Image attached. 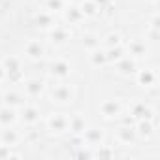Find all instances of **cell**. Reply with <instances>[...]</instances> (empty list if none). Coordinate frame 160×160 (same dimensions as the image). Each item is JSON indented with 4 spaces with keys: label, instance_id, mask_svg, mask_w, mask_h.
<instances>
[{
    "label": "cell",
    "instance_id": "22",
    "mask_svg": "<svg viewBox=\"0 0 160 160\" xmlns=\"http://www.w3.org/2000/svg\"><path fill=\"white\" fill-rule=\"evenodd\" d=\"M121 40H122V36H121L119 32H109V34H108L100 43H102L106 49H109V47H117V45H121V43H122Z\"/></svg>",
    "mask_w": 160,
    "mask_h": 160
},
{
    "label": "cell",
    "instance_id": "15",
    "mask_svg": "<svg viewBox=\"0 0 160 160\" xmlns=\"http://www.w3.org/2000/svg\"><path fill=\"white\" fill-rule=\"evenodd\" d=\"M130 115L134 117V119H152V115H154V111L145 104V102H136L132 108H130Z\"/></svg>",
    "mask_w": 160,
    "mask_h": 160
},
{
    "label": "cell",
    "instance_id": "20",
    "mask_svg": "<svg viewBox=\"0 0 160 160\" xmlns=\"http://www.w3.org/2000/svg\"><path fill=\"white\" fill-rule=\"evenodd\" d=\"M87 126H89V124H87V121H85V117H83L81 113L70 115V132L81 136V134H83V130H85Z\"/></svg>",
    "mask_w": 160,
    "mask_h": 160
},
{
    "label": "cell",
    "instance_id": "27",
    "mask_svg": "<svg viewBox=\"0 0 160 160\" xmlns=\"http://www.w3.org/2000/svg\"><path fill=\"white\" fill-rule=\"evenodd\" d=\"M13 147H10V145H4V143H0V158H10V156H21L19 152H15V151H12Z\"/></svg>",
    "mask_w": 160,
    "mask_h": 160
},
{
    "label": "cell",
    "instance_id": "13",
    "mask_svg": "<svg viewBox=\"0 0 160 160\" xmlns=\"http://www.w3.org/2000/svg\"><path fill=\"white\" fill-rule=\"evenodd\" d=\"M2 66H4L6 73H8L10 77H13V79L23 73V66H21V60H19L17 57H6V58L2 60Z\"/></svg>",
    "mask_w": 160,
    "mask_h": 160
},
{
    "label": "cell",
    "instance_id": "14",
    "mask_svg": "<svg viewBox=\"0 0 160 160\" xmlns=\"http://www.w3.org/2000/svg\"><path fill=\"white\" fill-rule=\"evenodd\" d=\"M49 40L53 42V43H57V45H60V43H66L68 40H70V30L66 28V27H51L49 28Z\"/></svg>",
    "mask_w": 160,
    "mask_h": 160
},
{
    "label": "cell",
    "instance_id": "8",
    "mask_svg": "<svg viewBox=\"0 0 160 160\" xmlns=\"http://www.w3.org/2000/svg\"><path fill=\"white\" fill-rule=\"evenodd\" d=\"M19 121V113L15 108H10V106H0V128H10V126H15Z\"/></svg>",
    "mask_w": 160,
    "mask_h": 160
},
{
    "label": "cell",
    "instance_id": "9",
    "mask_svg": "<svg viewBox=\"0 0 160 160\" xmlns=\"http://www.w3.org/2000/svg\"><path fill=\"white\" fill-rule=\"evenodd\" d=\"M4 104L6 106H10V108H15V109H21L25 104H27V96H25V92H21V91H15V89H12V91H8V92H4Z\"/></svg>",
    "mask_w": 160,
    "mask_h": 160
},
{
    "label": "cell",
    "instance_id": "6",
    "mask_svg": "<svg viewBox=\"0 0 160 160\" xmlns=\"http://www.w3.org/2000/svg\"><path fill=\"white\" fill-rule=\"evenodd\" d=\"M49 73L57 79H66L72 73V66L66 58H55L49 62Z\"/></svg>",
    "mask_w": 160,
    "mask_h": 160
},
{
    "label": "cell",
    "instance_id": "29",
    "mask_svg": "<svg viewBox=\"0 0 160 160\" xmlns=\"http://www.w3.org/2000/svg\"><path fill=\"white\" fill-rule=\"evenodd\" d=\"M8 77V73H6V70H4V66L2 64H0V83H2L4 81V79Z\"/></svg>",
    "mask_w": 160,
    "mask_h": 160
},
{
    "label": "cell",
    "instance_id": "23",
    "mask_svg": "<svg viewBox=\"0 0 160 160\" xmlns=\"http://www.w3.org/2000/svg\"><path fill=\"white\" fill-rule=\"evenodd\" d=\"M79 10H81L83 17H92V15L98 13V6L92 2V0H83L81 6H79Z\"/></svg>",
    "mask_w": 160,
    "mask_h": 160
},
{
    "label": "cell",
    "instance_id": "12",
    "mask_svg": "<svg viewBox=\"0 0 160 160\" xmlns=\"http://www.w3.org/2000/svg\"><path fill=\"white\" fill-rule=\"evenodd\" d=\"M25 55L32 60H38L45 55V45L40 40H28L27 45H25Z\"/></svg>",
    "mask_w": 160,
    "mask_h": 160
},
{
    "label": "cell",
    "instance_id": "10",
    "mask_svg": "<svg viewBox=\"0 0 160 160\" xmlns=\"http://www.w3.org/2000/svg\"><path fill=\"white\" fill-rule=\"evenodd\" d=\"M21 139H23V134H21L19 130H15L13 126H10V128H2V132H0V143H4V145L17 147Z\"/></svg>",
    "mask_w": 160,
    "mask_h": 160
},
{
    "label": "cell",
    "instance_id": "28",
    "mask_svg": "<svg viewBox=\"0 0 160 160\" xmlns=\"http://www.w3.org/2000/svg\"><path fill=\"white\" fill-rule=\"evenodd\" d=\"M64 6V0H47V12H58Z\"/></svg>",
    "mask_w": 160,
    "mask_h": 160
},
{
    "label": "cell",
    "instance_id": "3",
    "mask_svg": "<svg viewBox=\"0 0 160 160\" xmlns=\"http://www.w3.org/2000/svg\"><path fill=\"white\" fill-rule=\"evenodd\" d=\"M100 115L106 119V121H115L122 115V104L121 100L117 98H109V100H104L100 104Z\"/></svg>",
    "mask_w": 160,
    "mask_h": 160
},
{
    "label": "cell",
    "instance_id": "2",
    "mask_svg": "<svg viewBox=\"0 0 160 160\" xmlns=\"http://www.w3.org/2000/svg\"><path fill=\"white\" fill-rule=\"evenodd\" d=\"M45 124L51 134H57V136L66 134V132H70V115L68 113H51L47 117Z\"/></svg>",
    "mask_w": 160,
    "mask_h": 160
},
{
    "label": "cell",
    "instance_id": "18",
    "mask_svg": "<svg viewBox=\"0 0 160 160\" xmlns=\"http://www.w3.org/2000/svg\"><path fill=\"white\" fill-rule=\"evenodd\" d=\"M115 64H117V72H119V73H124V75L134 73V72L138 70V64H136V58H134V57H122V58L117 60Z\"/></svg>",
    "mask_w": 160,
    "mask_h": 160
},
{
    "label": "cell",
    "instance_id": "17",
    "mask_svg": "<svg viewBox=\"0 0 160 160\" xmlns=\"http://www.w3.org/2000/svg\"><path fill=\"white\" fill-rule=\"evenodd\" d=\"M136 134H138V138H151L154 134L152 119H139L136 124Z\"/></svg>",
    "mask_w": 160,
    "mask_h": 160
},
{
    "label": "cell",
    "instance_id": "4",
    "mask_svg": "<svg viewBox=\"0 0 160 160\" xmlns=\"http://www.w3.org/2000/svg\"><path fill=\"white\" fill-rule=\"evenodd\" d=\"M83 141L89 145V147H100L102 143H104V139H106V134H104V130L102 128H96V126H87L85 130H83Z\"/></svg>",
    "mask_w": 160,
    "mask_h": 160
},
{
    "label": "cell",
    "instance_id": "21",
    "mask_svg": "<svg viewBox=\"0 0 160 160\" xmlns=\"http://www.w3.org/2000/svg\"><path fill=\"white\" fill-rule=\"evenodd\" d=\"M89 60H91V64H92V66H96V68H100V66L108 64V58H106V51H100V49H92V51H91V55H89Z\"/></svg>",
    "mask_w": 160,
    "mask_h": 160
},
{
    "label": "cell",
    "instance_id": "25",
    "mask_svg": "<svg viewBox=\"0 0 160 160\" xmlns=\"http://www.w3.org/2000/svg\"><path fill=\"white\" fill-rule=\"evenodd\" d=\"M81 43H83V47H87L89 51H92V49L100 47V38L96 34H85L83 40H81Z\"/></svg>",
    "mask_w": 160,
    "mask_h": 160
},
{
    "label": "cell",
    "instance_id": "19",
    "mask_svg": "<svg viewBox=\"0 0 160 160\" xmlns=\"http://www.w3.org/2000/svg\"><path fill=\"white\" fill-rule=\"evenodd\" d=\"M126 49H128L130 57H134V58H141V57L147 55V43L141 42V40H132V42H128Z\"/></svg>",
    "mask_w": 160,
    "mask_h": 160
},
{
    "label": "cell",
    "instance_id": "16",
    "mask_svg": "<svg viewBox=\"0 0 160 160\" xmlns=\"http://www.w3.org/2000/svg\"><path fill=\"white\" fill-rule=\"evenodd\" d=\"M138 83L141 87H154L156 85V72L152 68L138 70Z\"/></svg>",
    "mask_w": 160,
    "mask_h": 160
},
{
    "label": "cell",
    "instance_id": "5",
    "mask_svg": "<svg viewBox=\"0 0 160 160\" xmlns=\"http://www.w3.org/2000/svg\"><path fill=\"white\" fill-rule=\"evenodd\" d=\"M43 91H45V83L42 81L40 77H28V79H25L23 92H25L27 98H38Z\"/></svg>",
    "mask_w": 160,
    "mask_h": 160
},
{
    "label": "cell",
    "instance_id": "1",
    "mask_svg": "<svg viewBox=\"0 0 160 160\" xmlns=\"http://www.w3.org/2000/svg\"><path fill=\"white\" fill-rule=\"evenodd\" d=\"M73 98H75V89L70 83H58L49 89V102L57 106H68L73 102Z\"/></svg>",
    "mask_w": 160,
    "mask_h": 160
},
{
    "label": "cell",
    "instance_id": "30",
    "mask_svg": "<svg viewBox=\"0 0 160 160\" xmlns=\"http://www.w3.org/2000/svg\"><path fill=\"white\" fill-rule=\"evenodd\" d=\"M92 2H94V4H96L98 8H100V6H104L106 2H109V0H92Z\"/></svg>",
    "mask_w": 160,
    "mask_h": 160
},
{
    "label": "cell",
    "instance_id": "31",
    "mask_svg": "<svg viewBox=\"0 0 160 160\" xmlns=\"http://www.w3.org/2000/svg\"><path fill=\"white\" fill-rule=\"evenodd\" d=\"M151 2H156V0H151Z\"/></svg>",
    "mask_w": 160,
    "mask_h": 160
},
{
    "label": "cell",
    "instance_id": "24",
    "mask_svg": "<svg viewBox=\"0 0 160 160\" xmlns=\"http://www.w3.org/2000/svg\"><path fill=\"white\" fill-rule=\"evenodd\" d=\"M36 23H38V27H42V28H51V27H55V25H53V15H51V12H42V13H38V15H36Z\"/></svg>",
    "mask_w": 160,
    "mask_h": 160
},
{
    "label": "cell",
    "instance_id": "7",
    "mask_svg": "<svg viewBox=\"0 0 160 160\" xmlns=\"http://www.w3.org/2000/svg\"><path fill=\"white\" fill-rule=\"evenodd\" d=\"M25 124H28V126H34V124H38L40 122V119H42V111H40V108L38 106H32V104H25L23 108H21V117H19Z\"/></svg>",
    "mask_w": 160,
    "mask_h": 160
},
{
    "label": "cell",
    "instance_id": "11",
    "mask_svg": "<svg viewBox=\"0 0 160 160\" xmlns=\"http://www.w3.org/2000/svg\"><path fill=\"white\" fill-rule=\"evenodd\" d=\"M117 141L121 143V145H124V147H128V145H134L136 143V139H138V134H136V128H132V126H121V128H117Z\"/></svg>",
    "mask_w": 160,
    "mask_h": 160
},
{
    "label": "cell",
    "instance_id": "26",
    "mask_svg": "<svg viewBox=\"0 0 160 160\" xmlns=\"http://www.w3.org/2000/svg\"><path fill=\"white\" fill-rule=\"evenodd\" d=\"M64 17H66V21H70V23H77V21L83 19V13H81V10H79V8L72 6V8H68V10L64 12Z\"/></svg>",
    "mask_w": 160,
    "mask_h": 160
}]
</instances>
